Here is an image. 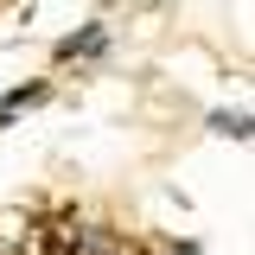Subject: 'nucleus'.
<instances>
[{
	"mask_svg": "<svg viewBox=\"0 0 255 255\" xmlns=\"http://www.w3.org/2000/svg\"><path fill=\"white\" fill-rule=\"evenodd\" d=\"M96 45H102V32H83V38H64V45H58V58H77V51H96Z\"/></svg>",
	"mask_w": 255,
	"mask_h": 255,
	"instance_id": "obj_2",
	"label": "nucleus"
},
{
	"mask_svg": "<svg viewBox=\"0 0 255 255\" xmlns=\"http://www.w3.org/2000/svg\"><path fill=\"white\" fill-rule=\"evenodd\" d=\"M211 128L230 134V140H249V115H243V109H236V115H211Z\"/></svg>",
	"mask_w": 255,
	"mask_h": 255,
	"instance_id": "obj_1",
	"label": "nucleus"
}]
</instances>
